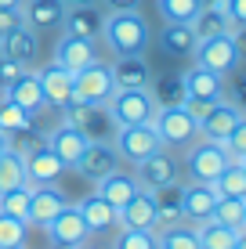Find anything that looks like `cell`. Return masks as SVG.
Wrapping results in <instances>:
<instances>
[{
    "label": "cell",
    "instance_id": "6da1fadb",
    "mask_svg": "<svg viewBox=\"0 0 246 249\" xmlns=\"http://www.w3.org/2000/svg\"><path fill=\"white\" fill-rule=\"evenodd\" d=\"M101 40L116 58L123 54H145L152 44V25L141 11H105L101 18Z\"/></svg>",
    "mask_w": 246,
    "mask_h": 249
},
{
    "label": "cell",
    "instance_id": "7a4b0ae2",
    "mask_svg": "<svg viewBox=\"0 0 246 249\" xmlns=\"http://www.w3.org/2000/svg\"><path fill=\"white\" fill-rule=\"evenodd\" d=\"M156 98L149 87H131V90H113V98L105 101V112L113 119V126H131V123H152L156 116Z\"/></svg>",
    "mask_w": 246,
    "mask_h": 249
},
{
    "label": "cell",
    "instance_id": "3957f363",
    "mask_svg": "<svg viewBox=\"0 0 246 249\" xmlns=\"http://www.w3.org/2000/svg\"><path fill=\"white\" fill-rule=\"evenodd\" d=\"M192 58H196V65L210 69V72H217V76L235 72V69H239V58H243L239 33H217V36L199 40L196 51H192Z\"/></svg>",
    "mask_w": 246,
    "mask_h": 249
},
{
    "label": "cell",
    "instance_id": "277c9868",
    "mask_svg": "<svg viewBox=\"0 0 246 249\" xmlns=\"http://www.w3.org/2000/svg\"><path fill=\"white\" fill-rule=\"evenodd\" d=\"M152 126H156L163 148H189V144L199 137L196 134V116H192L185 105H163V108H156Z\"/></svg>",
    "mask_w": 246,
    "mask_h": 249
},
{
    "label": "cell",
    "instance_id": "5b68a950",
    "mask_svg": "<svg viewBox=\"0 0 246 249\" xmlns=\"http://www.w3.org/2000/svg\"><path fill=\"white\" fill-rule=\"evenodd\" d=\"M134 181H138V188H145V192H159L167 184H177L181 181V159L170 148H156L152 156L134 162Z\"/></svg>",
    "mask_w": 246,
    "mask_h": 249
},
{
    "label": "cell",
    "instance_id": "8992f818",
    "mask_svg": "<svg viewBox=\"0 0 246 249\" xmlns=\"http://www.w3.org/2000/svg\"><path fill=\"white\" fill-rule=\"evenodd\" d=\"M113 148L120 162H141L145 156H152L156 148H163V141H159L156 126L152 123H131V126H116L113 130Z\"/></svg>",
    "mask_w": 246,
    "mask_h": 249
},
{
    "label": "cell",
    "instance_id": "52a82bcc",
    "mask_svg": "<svg viewBox=\"0 0 246 249\" xmlns=\"http://www.w3.org/2000/svg\"><path fill=\"white\" fill-rule=\"evenodd\" d=\"M116 83H113V72L109 65L101 62H91L87 69L73 72V101H83V105H105L113 98Z\"/></svg>",
    "mask_w": 246,
    "mask_h": 249
},
{
    "label": "cell",
    "instance_id": "ba28073f",
    "mask_svg": "<svg viewBox=\"0 0 246 249\" xmlns=\"http://www.w3.org/2000/svg\"><path fill=\"white\" fill-rule=\"evenodd\" d=\"M243 123V108L235 105V101H214V105H207L203 112L196 116V134L203 141H217L221 144L228 134H232V126Z\"/></svg>",
    "mask_w": 246,
    "mask_h": 249
},
{
    "label": "cell",
    "instance_id": "9c48e42d",
    "mask_svg": "<svg viewBox=\"0 0 246 249\" xmlns=\"http://www.w3.org/2000/svg\"><path fill=\"white\" fill-rule=\"evenodd\" d=\"M44 231H47V238H51L55 249H80V246H87V238H91V228H87V220L80 217L76 206H65Z\"/></svg>",
    "mask_w": 246,
    "mask_h": 249
},
{
    "label": "cell",
    "instance_id": "30bf717a",
    "mask_svg": "<svg viewBox=\"0 0 246 249\" xmlns=\"http://www.w3.org/2000/svg\"><path fill=\"white\" fill-rule=\"evenodd\" d=\"M177 199H181V220L196 228L203 220H210L217 195L207 181H185V184H177Z\"/></svg>",
    "mask_w": 246,
    "mask_h": 249
},
{
    "label": "cell",
    "instance_id": "8fae6325",
    "mask_svg": "<svg viewBox=\"0 0 246 249\" xmlns=\"http://www.w3.org/2000/svg\"><path fill=\"white\" fill-rule=\"evenodd\" d=\"M185 80V105H214L225 98V76L210 72L203 65H192L189 72H181Z\"/></svg>",
    "mask_w": 246,
    "mask_h": 249
},
{
    "label": "cell",
    "instance_id": "7c38bea8",
    "mask_svg": "<svg viewBox=\"0 0 246 249\" xmlns=\"http://www.w3.org/2000/svg\"><path fill=\"white\" fill-rule=\"evenodd\" d=\"M76 174L87 177V181H101L105 174H113V170H120V156H116L113 141H105V137H98V141H87V148H83V156L76 159Z\"/></svg>",
    "mask_w": 246,
    "mask_h": 249
},
{
    "label": "cell",
    "instance_id": "4fadbf2b",
    "mask_svg": "<svg viewBox=\"0 0 246 249\" xmlns=\"http://www.w3.org/2000/svg\"><path fill=\"white\" fill-rule=\"evenodd\" d=\"M232 162V156L221 148L217 141H203L196 144V148L189 152V159H185V170H189V181H214L217 174Z\"/></svg>",
    "mask_w": 246,
    "mask_h": 249
},
{
    "label": "cell",
    "instance_id": "5bb4252c",
    "mask_svg": "<svg viewBox=\"0 0 246 249\" xmlns=\"http://www.w3.org/2000/svg\"><path fill=\"white\" fill-rule=\"evenodd\" d=\"M65 206H69V195L58 184H29V224L33 228H47Z\"/></svg>",
    "mask_w": 246,
    "mask_h": 249
},
{
    "label": "cell",
    "instance_id": "9a60e30c",
    "mask_svg": "<svg viewBox=\"0 0 246 249\" xmlns=\"http://www.w3.org/2000/svg\"><path fill=\"white\" fill-rule=\"evenodd\" d=\"M51 62L62 65V69H69V72H80V69H87L91 62H98V40L62 33L58 44H55V58H51Z\"/></svg>",
    "mask_w": 246,
    "mask_h": 249
},
{
    "label": "cell",
    "instance_id": "2e32d148",
    "mask_svg": "<svg viewBox=\"0 0 246 249\" xmlns=\"http://www.w3.org/2000/svg\"><path fill=\"white\" fill-rule=\"evenodd\" d=\"M65 11L69 7L62 0H22V22L29 25L33 33H62L65 25Z\"/></svg>",
    "mask_w": 246,
    "mask_h": 249
},
{
    "label": "cell",
    "instance_id": "e0dca14e",
    "mask_svg": "<svg viewBox=\"0 0 246 249\" xmlns=\"http://www.w3.org/2000/svg\"><path fill=\"white\" fill-rule=\"evenodd\" d=\"M87 141H91V137L83 134L80 126H73L69 119H62V123H58L55 130L47 134V148H51V152H55L58 159L65 162V170H73V166H76V159L83 156Z\"/></svg>",
    "mask_w": 246,
    "mask_h": 249
},
{
    "label": "cell",
    "instance_id": "ac0fdd59",
    "mask_svg": "<svg viewBox=\"0 0 246 249\" xmlns=\"http://www.w3.org/2000/svg\"><path fill=\"white\" fill-rule=\"evenodd\" d=\"M0 58H11L15 65L29 69V65L40 58V36L22 22L19 29H11V33H4V36H0Z\"/></svg>",
    "mask_w": 246,
    "mask_h": 249
},
{
    "label": "cell",
    "instance_id": "d6986e66",
    "mask_svg": "<svg viewBox=\"0 0 246 249\" xmlns=\"http://www.w3.org/2000/svg\"><path fill=\"white\" fill-rule=\"evenodd\" d=\"M0 98L15 101V105L25 108L33 119H37V112H44V108H47V105H44V90H40V80H37V72H33V69H22V72L4 87Z\"/></svg>",
    "mask_w": 246,
    "mask_h": 249
},
{
    "label": "cell",
    "instance_id": "ffe728a7",
    "mask_svg": "<svg viewBox=\"0 0 246 249\" xmlns=\"http://www.w3.org/2000/svg\"><path fill=\"white\" fill-rule=\"evenodd\" d=\"M37 80H40V90H44V105L58 108V112H62L65 105H73V72L69 69L51 62L37 72Z\"/></svg>",
    "mask_w": 246,
    "mask_h": 249
},
{
    "label": "cell",
    "instance_id": "44dd1931",
    "mask_svg": "<svg viewBox=\"0 0 246 249\" xmlns=\"http://www.w3.org/2000/svg\"><path fill=\"white\" fill-rule=\"evenodd\" d=\"M22 162H25V181L29 184H58L65 174V162L47 148V141L40 148H33L29 156H22Z\"/></svg>",
    "mask_w": 246,
    "mask_h": 249
},
{
    "label": "cell",
    "instance_id": "7402d4cb",
    "mask_svg": "<svg viewBox=\"0 0 246 249\" xmlns=\"http://www.w3.org/2000/svg\"><path fill=\"white\" fill-rule=\"evenodd\" d=\"M62 116L69 119L73 126H80L83 134L91 137V141H98V137H105V130L113 126V119H109L105 105H83V101H73V105L62 108ZM116 130V126H113Z\"/></svg>",
    "mask_w": 246,
    "mask_h": 249
},
{
    "label": "cell",
    "instance_id": "603a6c76",
    "mask_svg": "<svg viewBox=\"0 0 246 249\" xmlns=\"http://www.w3.org/2000/svg\"><path fill=\"white\" fill-rule=\"evenodd\" d=\"M116 90H131V87H149L152 83V65L145 62V54H123L109 65Z\"/></svg>",
    "mask_w": 246,
    "mask_h": 249
},
{
    "label": "cell",
    "instance_id": "cb8c5ba5",
    "mask_svg": "<svg viewBox=\"0 0 246 249\" xmlns=\"http://www.w3.org/2000/svg\"><path fill=\"white\" fill-rule=\"evenodd\" d=\"M76 210H80V217L87 220L91 235H95V231H113V228H120V210H116L113 202H105L98 192H91L87 199H80V202H76Z\"/></svg>",
    "mask_w": 246,
    "mask_h": 249
},
{
    "label": "cell",
    "instance_id": "d4e9b609",
    "mask_svg": "<svg viewBox=\"0 0 246 249\" xmlns=\"http://www.w3.org/2000/svg\"><path fill=\"white\" fill-rule=\"evenodd\" d=\"M196 33H192V25L185 22H167L163 29H159V51L170 58H192V51H196Z\"/></svg>",
    "mask_w": 246,
    "mask_h": 249
},
{
    "label": "cell",
    "instance_id": "484cf974",
    "mask_svg": "<svg viewBox=\"0 0 246 249\" xmlns=\"http://www.w3.org/2000/svg\"><path fill=\"white\" fill-rule=\"evenodd\" d=\"M196 40H207V36H217V33H232L228 25V15H225V4L221 0H203V7L196 11V18L189 22Z\"/></svg>",
    "mask_w": 246,
    "mask_h": 249
},
{
    "label": "cell",
    "instance_id": "4316f807",
    "mask_svg": "<svg viewBox=\"0 0 246 249\" xmlns=\"http://www.w3.org/2000/svg\"><path fill=\"white\" fill-rule=\"evenodd\" d=\"M101 7L98 4H87V7H69L65 11V25L62 33H69V36H87V40H98L101 33Z\"/></svg>",
    "mask_w": 246,
    "mask_h": 249
},
{
    "label": "cell",
    "instance_id": "83f0119b",
    "mask_svg": "<svg viewBox=\"0 0 246 249\" xmlns=\"http://www.w3.org/2000/svg\"><path fill=\"white\" fill-rule=\"evenodd\" d=\"M98 195L105 202H113L116 210H120L123 202H131L134 195H138V181H134V174H123V170H113V174H105L98 181Z\"/></svg>",
    "mask_w": 246,
    "mask_h": 249
},
{
    "label": "cell",
    "instance_id": "f1b7e54d",
    "mask_svg": "<svg viewBox=\"0 0 246 249\" xmlns=\"http://www.w3.org/2000/svg\"><path fill=\"white\" fill-rule=\"evenodd\" d=\"M196 238L203 249H232L239 238H246V228H225L217 220H203L196 224Z\"/></svg>",
    "mask_w": 246,
    "mask_h": 249
},
{
    "label": "cell",
    "instance_id": "f546056e",
    "mask_svg": "<svg viewBox=\"0 0 246 249\" xmlns=\"http://www.w3.org/2000/svg\"><path fill=\"white\" fill-rule=\"evenodd\" d=\"M120 228H145V231H152V192L138 188V195L120 206Z\"/></svg>",
    "mask_w": 246,
    "mask_h": 249
},
{
    "label": "cell",
    "instance_id": "4dcf8cb0",
    "mask_svg": "<svg viewBox=\"0 0 246 249\" xmlns=\"http://www.w3.org/2000/svg\"><path fill=\"white\" fill-rule=\"evenodd\" d=\"M217 199H246V166L243 162H228L221 174L210 181Z\"/></svg>",
    "mask_w": 246,
    "mask_h": 249
},
{
    "label": "cell",
    "instance_id": "1f68e13d",
    "mask_svg": "<svg viewBox=\"0 0 246 249\" xmlns=\"http://www.w3.org/2000/svg\"><path fill=\"white\" fill-rule=\"evenodd\" d=\"M149 90H152V98H156L159 108L163 105H185V80H181V72H163L159 80L149 83Z\"/></svg>",
    "mask_w": 246,
    "mask_h": 249
},
{
    "label": "cell",
    "instance_id": "d6a6232c",
    "mask_svg": "<svg viewBox=\"0 0 246 249\" xmlns=\"http://www.w3.org/2000/svg\"><path fill=\"white\" fill-rule=\"evenodd\" d=\"M156 249H203L192 224H174L167 231H156Z\"/></svg>",
    "mask_w": 246,
    "mask_h": 249
},
{
    "label": "cell",
    "instance_id": "836d02e7",
    "mask_svg": "<svg viewBox=\"0 0 246 249\" xmlns=\"http://www.w3.org/2000/svg\"><path fill=\"white\" fill-rule=\"evenodd\" d=\"M19 184H29L25 181V162H22L19 152L7 148L4 156H0V195L11 192V188H19Z\"/></svg>",
    "mask_w": 246,
    "mask_h": 249
},
{
    "label": "cell",
    "instance_id": "e575fe53",
    "mask_svg": "<svg viewBox=\"0 0 246 249\" xmlns=\"http://www.w3.org/2000/svg\"><path fill=\"white\" fill-rule=\"evenodd\" d=\"M44 141H47V134L37 126V119L7 134V148H11V152H19V156H29V152H33V148H40Z\"/></svg>",
    "mask_w": 246,
    "mask_h": 249
},
{
    "label": "cell",
    "instance_id": "d590c367",
    "mask_svg": "<svg viewBox=\"0 0 246 249\" xmlns=\"http://www.w3.org/2000/svg\"><path fill=\"white\" fill-rule=\"evenodd\" d=\"M210 220H217L225 228H246V199H217Z\"/></svg>",
    "mask_w": 246,
    "mask_h": 249
},
{
    "label": "cell",
    "instance_id": "8d00e7d4",
    "mask_svg": "<svg viewBox=\"0 0 246 249\" xmlns=\"http://www.w3.org/2000/svg\"><path fill=\"white\" fill-rule=\"evenodd\" d=\"M159 15H163V22H185L189 25L196 18V11L203 7V0H156Z\"/></svg>",
    "mask_w": 246,
    "mask_h": 249
},
{
    "label": "cell",
    "instance_id": "74e56055",
    "mask_svg": "<svg viewBox=\"0 0 246 249\" xmlns=\"http://www.w3.org/2000/svg\"><path fill=\"white\" fill-rule=\"evenodd\" d=\"M0 213L19 217V220L29 224V184H19V188H11V192L0 195Z\"/></svg>",
    "mask_w": 246,
    "mask_h": 249
},
{
    "label": "cell",
    "instance_id": "f35d334b",
    "mask_svg": "<svg viewBox=\"0 0 246 249\" xmlns=\"http://www.w3.org/2000/svg\"><path fill=\"white\" fill-rule=\"evenodd\" d=\"M113 249H156V231L145 228H120Z\"/></svg>",
    "mask_w": 246,
    "mask_h": 249
},
{
    "label": "cell",
    "instance_id": "ab89813d",
    "mask_svg": "<svg viewBox=\"0 0 246 249\" xmlns=\"http://www.w3.org/2000/svg\"><path fill=\"white\" fill-rule=\"evenodd\" d=\"M25 238H29V224L19 220V217L0 213V249H7V246H25Z\"/></svg>",
    "mask_w": 246,
    "mask_h": 249
},
{
    "label": "cell",
    "instance_id": "60d3db41",
    "mask_svg": "<svg viewBox=\"0 0 246 249\" xmlns=\"http://www.w3.org/2000/svg\"><path fill=\"white\" fill-rule=\"evenodd\" d=\"M25 123H33V116L25 112V108H19L15 101L0 98V130L11 134V130H19V126H25Z\"/></svg>",
    "mask_w": 246,
    "mask_h": 249
},
{
    "label": "cell",
    "instance_id": "b9f144b4",
    "mask_svg": "<svg viewBox=\"0 0 246 249\" xmlns=\"http://www.w3.org/2000/svg\"><path fill=\"white\" fill-rule=\"evenodd\" d=\"M221 148L232 156V162H243V166H246V119L239 126H232V134L221 141Z\"/></svg>",
    "mask_w": 246,
    "mask_h": 249
},
{
    "label": "cell",
    "instance_id": "7bdbcfd3",
    "mask_svg": "<svg viewBox=\"0 0 246 249\" xmlns=\"http://www.w3.org/2000/svg\"><path fill=\"white\" fill-rule=\"evenodd\" d=\"M221 4H225V15H228L232 33H239L246 25V0H221Z\"/></svg>",
    "mask_w": 246,
    "mask_h": 249
},
{
    "label": "cell",
    "instance_id": "ee69618b",
    "mask_svg": "<svg viewBox=\"0 0 246 249\" xmlns=\"http://www.w3.org/2000/svg\"><path fill=\"white\" fill-rule=\"evenodd\" d=\"M22 25V7H0V36Z\"/></svg>",
    "mask_w": 246,
    "mask_h": 249
},
{
    "label": "cell",
    "instance_id": "f6af8a7d",
    "mask_svg": "<svg viewBox=\"0 0 246 249\" xmlns=\"http://www.w3.org/2000/svg\"><path fill=\"white\" fill-rule=\"evenodd\" d=\"M19 72H22V65H15L11 58H0V94H4V87H7Z\"/></svg>",
    "mask_w": 246,
    "mask_h": 249
},
{
    "label": "cell",
    "instance_id": "bcb514c9",
    "mask_svg": "<svg viewBox=\"0 0 246 249\" xmlns=\"http://www.w3.org/2000/svg\"><path fill=\"white\" fill-rule=\"evenodd\" d=\"M105 4V11H138L141 0H101Z\"/></svg>",
    "mask_w": 246,
    "mask_h": 249
},
{
    "label": "cell",
    "instance_id": "7dc6e473",
    "mask_svg": "<svg viewBox=\"0 0 246 249\" xmlns=\"http://www.w3.org/2000/svg\"><path fill=\"white\" fill-rule=\"evenodd\" d=\"M65 7H87V4H98V0H62Z\"/></svg>",
    "mask_w": 246,
    "mask_h": 249
},
{
    "label": "cell",
    "instance_id": "c3c4849f",
    "mask_svg": "<svg viewBox=\"0 0 246 249\" xmlns=\"http://www.w3.org/2000/svg\"><path fill=\"white\" fill-rule=\"evenodd\" d=\"M0 7H22V0H0Z\"/></svg>",
    "mask_w": 246,
    "mask_h": 249
},
{
    "label": "cell",
    "instance_id": "681fc988",
    "mask_svg": "<svg viewBox=\"0 0 246 249\" xmlns=\"http://www.w3.org/2000/svg\"><path fill=\"white\" fill-rule=\"evenodd\" d=\"M4 152H7V134L0 130V156H4Z\"/></svg>",
    "mask_w": 246,
    "mask_h": 249
},
{
    "label": "cell",
    "instance_id": "f907efd6",
    "mask_svg": "<svg viewBox=\"0 0 246 249\" xmlns=\"http://www.w3.org/2000/svg\"><path fill=\"white\" fill-rule=\"evenodd\" d=\"M232 249H246V238H239V242H235Z\"/></svg>",
    "mask_w": 246,
    "mask_h": 249
},
{
    "label": "cell",
    "instance_id": "816d5d0a",
    "mask_svg": "<svg viewBox=\"0 0 246 249\" xmlns=\"http://www.w3.org/2000/svg\"><path fill=\"white\" fill-rule=\"evenodd\" d=\"M7 249H25V246H7Z\"/></svg>",
    "mask_w": 246,
    "mask_h": 249
},
{
    "label": "cell",
    "instance_id": "f5cc1de1",
    "mask_svg": "<svg viewBox=\"0 0 246 249\" xmlns=\"http://www.w3.org/2000/svg\"><path fill=\"white\" fill-rule=\"evenodd\" d=\"M80 249H91V246H80Z\"/></svg>",
    "mask_w": 246,
    "mask_h": 249
}]
</instances>
